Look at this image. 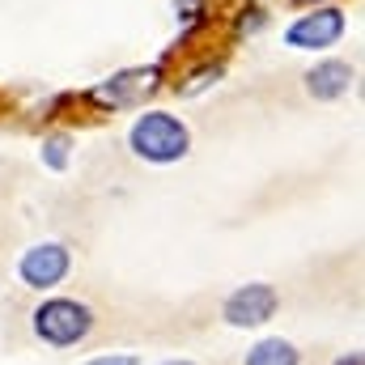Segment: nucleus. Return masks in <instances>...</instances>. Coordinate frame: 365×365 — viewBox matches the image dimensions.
<instances>
[{"mask_svg":"<svg viewBox=\"0 0 365 365\" xmlns=\"http://www.w3.org/2000/svg\"><path fill=\"white\" fill-rule=\"evenodd\" d=\"M128 149L149 166H175L191 153V128L170 110H145L128 128Z\"/></svg>","mask_w":365,"mask_h":365,"instance_id":"obj_1","label":"nucleus"},{"mask_svg":"<svg viewBox=\"0 0 365 365\" xmlns=\"http://www.w3.org/2000/svg\"><path fill=\"white\" fill-rule=\"evenodd\" d=\"M93 327H98V314L77 297H43L30 310V331L47 349H77L93 336Z\"/></svg>","mask_w":365,"mask_h":365,"instance_id":"obj_2","label":"nucleus"},{"mask_svg":"<svg viewBox=\"0 0 365 365\" xmlns=\"http://www.w3.org/2000/svg\"><path fill=\"white\" fill-rule=\"evenodd\" d=\"M344 34H349V13L340 4H314L310 13H302L284 26V47L319 56V51H331Z\"/></svg>","mask_w":365,"mask_h":365,"instance_id":"obj_3","label":"nucleus"},{"mask_svg":"<svg viewBox=\"0 0 365 365\" xmlns=\"http://www.w3.org/2000/svg\"><path fill=\"white\" fill-rule=\"evenodd\" d=\"M158 90H162V64H132V68H119L106 81H98L86 98L102 110H128V106H140Z\"/></svg>","mask_w":365,"mask_h":365,"instance_id":"obj_4","label":"nucleus"},{"mask_svg":"<svg viewBox=\"0 0 365 365\" xmlns=\"http://www.w3.org/2000/svg\"><path fill=\"white\" fill-rule=\"evenodd\" d=\"M280 310V293H276L268 280H251V284H238L225 302H221V319L225 327L234 331H255V327H268Z\"/></svg>","mask_w":365,"mask_h":365,"instance_id":"obj_5","label":"nucleus"},{"mask_svg":"<svg viewBox=\"0 0 365 365\" xmlns=\"http://www.w3.org/2000/svg\"><path fill=\"white\" fill-rule=\"evenodd\" d=\"M68 272H73V251L64 242H56V238L26 247L21 259H17V280L26 289H34V293H51L56 284L68 280Z\"/></svg>","mask_w":365,"mask_h":365,"instance_id":"obj_6","label":"nucleus"},{"mask_svg":"<svg viewBox=\"0 0 365 365\" xmlns=\"http://www.w3.org/2000/svg\"><path fill=\"white\" fill-rule=\"evenodd\" d=\"M302 81H306V93H310L314 102H336V98H344V93L353 90L357 68H353L349 60H319Z\"/></svg>","mask_w":365,"mask_h":365,"instance_id":"obj_7","label":"nucleus"},{"mask_svg":"<svg viewBox=\"0 0 365 365\" xmlns=\"http://www.w3.org/2000/svg\"><path fill=\"white\" fill-rule=\"evenodd\" d=\"M242 365H302V353H297V344L284 340V336H264V340H255V344L247 349Z\"/></svg>","mask_w":365,"mask_h":365,"instance_id":"obj_8","label":"nucleus"},{"mask_svg":"<svg viewBox=\"0 0 365 365\" xmlns=\"http://www.w3.org/2000/svg\"><path fill=\"white\" fill-rule=\"evenodd\" d=\"M221 77H225V60H204L200 68H191V73H182L179 81H175V93L191 102V98H200V93H208L212 86H217V81H221Z\"/></svg>","mask_w":365,"mask_h":365,"instance_id":"obj_9","label":"nucleus"},{"mask_svg":"<svg viewBox=\"0 0 365 365\" xmlns=\"http://www.w3.org/2000/svg\"><path fill=\"white\" fill-rule=\"evenodd\" d=\"M38 162L47 166V170H68V162H73V136L68 132H47L43 136V149H38Z\"/></svg>","mask_w":365,"mask_h":365,"instance_id":"obj_10","label":"nucleus"},{"mask_svg":"<svg viewBox=\"0 0 365 365\" xmlns=\"http://www.w3.org/2000/svg\"><path fill=\"white\" fill-rule=\"evenodd\" d=\"M264 26H268V13H264L259 4H247V9L238 13V21H234V34H247V38H251V34H259Z\"/></svg>","mask_w":365,"mask_h":365,"instance_id":"obj_11","label":"nucleus"},{"mask_svg":"<svg viewBox=\"0 0 365 365\" xmlns=\"http://www.w3.org/2000/svg\"><path fill=\"white\" fill-rule=\"evenodd\" d=\"M81 365H140V357L136 353H93Z\"/></svg>","mask_w":365,"mask_h":365,"instance_id":"obj_12","label":"nucleus"},{"mask_svg":"<svg viewBox=\"0 0 365 365\" xmlns=\"http://www.w3.org/2000/svg\"><path fill=\"white\" fill-rule=\"evenodd\" d=\"M331 365H365V357H361V349H349V353H340Z\"/></svg>","mask_w":365,"mask_h":365,"instance_id":"obj_13","label":"nucleus"},{"mask_svg":"<svg viewBox=\"0 0 365 365\" xmlns=\"http://www.w3.org/2000/svg\"><path fill=\"white\" fill-rule=\"evenodd\" d=\"M162 365H195V361H187V357H170V361H162Z\"/></svg>","mask_w":365,"mask_h":365,"instance_id":"obj_14","label":"nucleus"}]
</instances>
